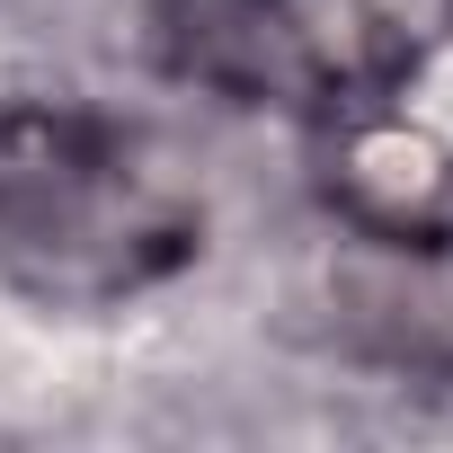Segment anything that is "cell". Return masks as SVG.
Segmentation results:
<instances>
[{
  "label": "cell",
  "mask_w": 453,
  "mask_h": 453,
  "mask_svg": "<svg viewBox=\"0 0 453 453\" xmlns=\"http://www.w3.org/2000/svg\"><path fill=\"white\" fill-rule=\"evenodd\" d=\"M204 250V196L125 116L19 98L0 107V285L45 311H116Z\"/></svg>",
  "instance_id": "obj_1"
},
{
  "label": "cell",
  "mask_w": 453,
  "mask_h": 453,
  "mask_svg": "<svg viewBox=\"0 0 453 453\" xmlns=\"http://www.w3.org/2000/svg\"><path fill=\"white\" fill-rule=\"evenodd\" d=\"M151 45L160 72L204 98L356 125L400 107L453 45V0H160Z\"/></svg>",
  "instance_id": "obj_2"
}]
</instances>
